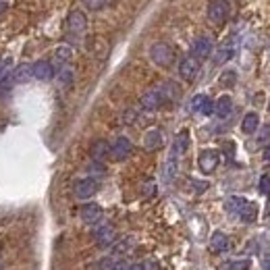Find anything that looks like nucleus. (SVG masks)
I'll return each instance as SVG.
<instances>
[{
  "label": "nucleus",
  "instance_id": "nucleus-1",
  "mask_svg": "<svg viewBox=\"0 0 270 270\" xmlns=\"http://www.w3.org/2000/svg\"><path fill=\"white\" fill-rule=\"evenodd\" d=\"M227 208L235 214H239V218L245 223H254L258 218V206L254 204V201H247L243 197H231L227 201Z\"/></svg>",
  "mask_w": 270,
  "mask_h": 270
},
{
  "label": "nucleus",
  "instance_id": "nucleus-2",
  "mask_svg": "<svg viewBox=\"0 0 270 270\" xmlns=\"http://www.w3.org/2000/svg\"><path fill=\"white\" fill-rule=\"evenodd\" d=\"M150 58L154 60L158 66H171L175 60V50L166 42H156L150 48Z\"/></svg>",
  "mask_w": 270,
  "mask_h": 270
},
{
  "label": "nucleus",
  "instance_id": "nucleus-3",
  "mask_svg": "<svg viewBox=\"0 0 270 270\" xmlns=\"http://www.w3.org/2000/svg\"><path fill=\"white\" fill-rule=\"evenodd\" d=\"M218 162H221V156H218V152L216 150H204L199 154L197 158V166H199V171L204 173V175H210L216 171V166Z\"/></svg>",
  "mask_w": 270,
  "mask_h": 270
},
{
  "label": "nucleus",
  "instance_id": "nucleus-4",
  "mask_svg": "<svg viewBox=\"0 0 270 270\" xmlns=\"http://www.w3.org/2000/svg\"><path fill=\"white\" fill-rule=\"evenodd\" d=\"M229 15V5L227 0H210L208 5V19L212 23H223Z\"/></svg>",
  "mask_w": 270,
  "mask_h": 270
},
{
  "label": "nucleus",
  "instance_id": "nucleus-5",
  "mask_svg": "<svg viewBox=\"0 0 270 270\" xmlns=\"http://www.w3.org/2000/svg\"><path fill=\"white\" fill-rule=\"evenodd\" d=\"M133 152V144L129 138H116V142L110 146V154L114 160H125L131 156Z\"/></svg>",
  "mask_w": 270,
  "mask_h": 270
},
{
  "label": "nucleus",
  "instance_id": "nucleus-6",
  "mask_svg": "<svg viewBox=\"0 0 270 270\" xmlns=\"http://www.w3.org/2000/svg\"><path fill=\"white\" fill-rule=\"evenodd\" d=\"M75 197H79V199H88V197H92L96 191H98V181L96 179H92V177H88V179H79L77 183H75Z\"/></svg>",
  "mask_w": 270,
  "mask_h": 270
},
{
  "label": "nucleus",
  "instance_id": "nucleus-7",
  "mask_svg": "<svg viewBox=\"0 0 270 270\" xmlns=\"http://www.w3.org/2000/svg\"><path fill=\"white\" fill-rule=\"evenodd\" d=\"M199 71V60L193 58V56H185L179 64V75L185 79V81H193L195 75Z\"/></svg>",
  "mask_w": 270,
  "mask_h": 270
},
{
  "label": "nucleus",
  "instance_id": "nucleus-8",
  "mask_svg": "<svg viewBox=\"0 0 270 270\" xmlns=\"http://www.w3.org/2000/svg\"><path fill=\"white\" fill-rule=\"evenodd\" d=\"M66 27H69V33L81 36V33L86 31V27H88V19H86V15H83L81 11H73V13L69 15V19H66Z\"/></svg>",
  "mask_w": 270,
  "mask_h": 270
},
{
  "label": "nucleus",
  "instance_id": "nucleus-9",
  "mask_svg": "<svg viewBox=\"0 0 270 270\" xmlns=\"http://www.w3.org/2000/svg\"><path fill=\"white\" fill-rule=\"evenodd\" d=\"M52 75H54V69L48 60H38L36 64H31V77L33 79L48 81V79H52Z\"/></svg>",
  "mask_w": 270,
  "mask_h": 270
},
{
  "label": "nucleus",
  "instance_id": "nucleus-10",
  "mask_svg": "<svg viewBox=\"0 0 270 270\" xmlns=\"http://www.w3.org/2000/svg\"><path fill=\"white\" fill-rule=\"evenodd\" d=\"M210 52H212V42H210V38H206V36L197 38V40L193 42V46H191V54H193V58H197V60L208 58Z\"/></svg>",
  "mask_w": 270,
  "mask_h": 270
},
{
  "label": "nucleus",
  "instance_id": "nucleus-11",
  "mask_svg": "<svg viewBox=\"0 0 270 270\" xmlns=\"http://www.w3.org/2000/svg\"><path fill=\"white\" fill-rule=\"evenodd\" d=\"M96 241L100 247H112L116 243V233L110 225H104L96 231Z\"/></svg>",
  "mask_w": 270,
  "mask_h": 270
},
{
  "label": "nucleus",
  "instance_id": "nucleus-12",
  "mask_svg": "<svg viewBox=\"0 0 270 270\" xmlns=\"http://www.w3.org/2000/svg\"><path fill=\"white\" fill-rule=\"evenodd\" d=\"M79 216H81L83 223L94 225V223H98L100 218H102V208H100L98 204H86V206H81Z\"/></svg>",
  "mask_w": 270,
  "mask_h": 270
},
{
  "label": "nucleus",
  "instance_id": "nucleus-13",
  "mask_svg": "<svg viewBox=\"0 0 270 270\" xmlns=\"http://www.w3.org/2000/svg\"><path fill=\"white\" fill-rule=\"evenodd\" d=\"M162 102H164V98H162L160 90H150L142 96V108H146V110H156L162 106Z\"/></svg>",
  "mask_w": 270,
  "mask_h": 270
},
{
  "label": "nucleus",
  "instance_id": "nucleus-14",
  "mask_svg": "<svg viewBox=\"0 0 270 270\" xmlns=\"http://www.w3.org/2000/svg\"><path fill=\"white\" fill-rule=\"evenodd\" d=\"M231 110H233V100H231V96H221L214 102V112H216V116L218 119H227V116L231 114Z\"/></svg>",
  "mask_w": 270,
  "mask_h": 270
},
{
  "label": "nucleus",
  "instance_id": "nucleus-15",
  "mask_svg": "<svg viewBox=\"0 0 270 270\" xmlns=\"http://www.w3.org/2000/svg\"><path fill=\"white\" fill-rule=\"evenodd\" d=\"M162 146V133L158 129H150L146 135H144V148L148 152H154Z\"/></svg>",
  "mask_w": 270,
  "mask_h": 270
},
{
  "label": "nucleus",
  "instance_id": "nucleus-16",
  "mask_svg": "<svg viewBox=\"0 0 270 270\" xmlns=\"http://www.w3.org/2000/svg\"><path fill=\"white\" fill-rule=\"evenodd\" d=\"M210 249L212 251H225V249H229V237L223 233V231H214L212 233V237H210Z\"/></svg>",
  "mask_w": 270,
  "mask_h": 270
},
{
  "label": "nucleus",
  "instance_id": "nucleus-17",
  "mask_svg": "<svg viewBox=\"0 0 270 270\" xmlns=\"http://www.w3.org/2000/svg\"><path fill=\"white\" fill-rule=\"evenodd\" d=\"M108 154H110V146H108V142L98 140V142L92 146V158H94L96 162H102Z\"/></svg>",
  "mask_w": 270,
  "mask_h": 270
},
{
  "label": "nucleus",
  "instance_id": "nucleus-18",
  "mask_svg": "<svg viewBox=\"0 0 270 270\" xmlns=\"http://www.w3.org/2000/svg\"><path fill=\"white\" fill-rule=\"evenodd\" d=\"M258 127H260V116H258L256 112H247V114L243 116V123H241L243 133L251 135V133H256V131H258Z\"/></svg>",
  "mask_w": 270,
  "mask_h": 270
},
{
  "label": "nucleus",
  "instance_id": "nucleus-19",
  "mask_svg": "<svg viewBox=\"0 0 270 270\" xmlns=\"http://www.w3.org/2000/svg\"><path fill=\"white\" fill-rule=\"evenodd\" d=\"M187 146H189V133L187 131H181L177 138H175V144H173V154L171 156H181L185 150H187Z\"/></svg>",
  "mask_w": 270,
  "mask_h": 270
},
{
  "label": "nucleus",
  "instance_id": "nucleus-20",
  "mask_svg": "<svg viewBox=\"0 0 270 270\" xmlns=\"http://www.w3.org/2000/svg\"><path fill=\"white\" fill-rule=\"evenodd\" d=\"M175 175H177V158L171 156V158L166 160L164 168H162V181H164V183H171V181L175 179Z\"/></svg>",
  "mask_w": 270,
  "mask_h": 270
},
{
  "label": "nucleus",
  "instance_id": "nucleus-21",
  "mask_svg": "<svg viewBox=\"0 0 270 270\" xmlns=\"http://www.w3.org/2000/svg\"><path fill=\"white\" fill-rule=\"evenodd\" d=\"M29 75H31V66L19 64V66H17V69L11 73V79H13V83H21V81H25Z\"/></svg>",
  "mask_w": 270,
  "mask_h": 270
},
{
  "label": "nucleus",
  "instance_id": "nucleus-22",
  "mask_svg": "<svg viewBox=\"0 0 270 270\" xmlns=\"http://www.w3.org/2000/svg\"><path fill=\"white\" fill-rule=\"evenodd\" d=\"M231 56H233V48L231 46L218 48L216 54H214V64H225L227 60H231Z\"/></svg>",
  "mask_w": 270,
  "mask_h": 270
},
{
  "label": "nucleus",
  "instance_id": "nucleus-23",
  "mask_svg": "<svg viewBox=\"0 0 270 270\" xmlns=\"http://www.w3.org/2000/svg\"><path fill=\"white\" fill-rule=\"evenodd\" d=\"M54 54H56V60H60V62L64 64V62H69V60H71V56H73V50H71L69 46H58Z\"/></svg>",
  "mask_w": 270,
  "mask_h": 270
},
{
  "label": "nucleus",
  "instance_id": "nucleus-24",
  "mask_svg": "<svg viewBox=\"0 0 270 270\" xmlns=\"http://www.w3.org/2000/svg\"><path fill=\"white\" fill-rule=\"evenodd\" d=\"M131 249H133L131 239H123V241H119V243L112 245V251H114L116 256H123V254H127V251H131Z\"/></svg>",
  "mask_w": 270,
  "mask_h": 270
},
{
  "label": "nucleus",
  "instance_id": "nucleus-25",
  "mask_svg": "<svg viewBox=\"0 0 270 270\" xmlns=\"http://www.w3.org/2000/svg\"><path fill=\"white\" fill-rule=\"evenodd\" d=\"M235 81H237V73H235L233 69H231V71H225V73L221 75V86L227 88V90L235 86Z\"/></svg>",
  "mask_w": 270,
  "mask_h": 270
},
{
  "label": "nucleus",
  "instance_id": "nucleus-26",
  "mask_svg": "<svg viewBox=\"0 0 270 270\" xmlns=\"http://www.w3.org/2000/svg\"><path fill=\"white\" fill-rule=\"evenodd\" d=\"M249 266H251L249 260H235V262L227 264L225 270H249Z\"/></svg>",
  "mask_w": 270,
  "mask_h": 270
},
{
  "label": "nucleus",
  "instance_id": "nucleus-27",
  "mask_svg": "<svg viewBox=\"0 0 270 270\" xmlns=\"http://www.w3.org/2000/svg\"><path fill=\"white\" fill-rule=\"evenodd\" d=\"M11 66H13V60L11 58H3V60H0V81L11 75Z\"/></svg>",
  "mask_w": 270,
  "mask_h": 270
},
{
  "label": "nucleus",
  "instance_id": "nucleus-28",
  "mask_svg": "<svg viewBox=\"0 0 270 270\" xmlns=\"http://www.w3.org/2000/svg\"><path fill=\"white\" fill-rule=\"evenodd\" d=\"M58 81L62 83V86H69V83L73 81V71H71V69H62V71L58 73Z\"/></svg>",
  "mask_w": 270,
  "mask_h": 270
},
{
  "label": "nucleus",
  "instance_id": "nucleus-29",
  "mask_svg": "<svg viewBox=\"0 0 270 270\" xmlns=\"http://www.w3.org/2000/svg\"><path fill=\"white\" fill-rule=\"evenodd\" d=\"M204 100H206L204 94H197V96L191 100V110H193V112H199V110H201V104H204Z\"/></svg>",
  "mask_w": 270,
  "mask_h": 270
},
{
  "label": "nucleus",
  "instance_id": "nucleus-30",
  "mask_svg": "<svg viewBox=\"0 0 270 270\" xmlns=\"http://www.w3.org/2000/svg\"><path fill=\"white\" fill-rule=\"evenodd\" d=\"M83 5H86L88 9H92V11H100L106 5V0H83Z\"/></svg>",
  "mask_w": 270,
  "mask_h": 270
},
{
  "label": "nucleus",
  "instance_id": "nucleus-31",
  "mask_svg": "<svg viewBox=\"0 0 270 270\" xmlns=\"http://www.w3.org/2000/svg\"><path fill=\"white\" fill-rule=\"evenodd\" d=\"M260 193L270 195V177H268V175L260 177Z\"/></svg>",
  "mask_w": 270,
  "mask_h": 270
},
{
  "label": "nucleus",
  "instance_id": "nucleus-32",
  "mask_svg": "<svg viewBox=\"0 0 270 270\" xmlns=\"http://www.w3.org/2000/svg\"><path fill=\"white\" fill-rule=\"evenodd\" d=\"M199 112H201V114H212V112H214V102H212L210 98L204 100V104H201V110H199Z\"/></svg>",
  "mask_w": 270,
  "mask_h": 270
},
{
  "label": "nucleus",
  "instance_id": "nucleus-33",
  "mask_svg": "<svg viewBox=\"0 0 270 270\" xmlns=\"http://www.w3.org/2000/svg\"><path fill=\"white\" fill-rule=\"evenodd\" d=\"M112 270H129V264L127 262H114V266H112Z\"/></svg>",
  "mask_w": 270,
  "mask_h": 270
},
{
  "label": "nucleus",
  "instance_id": "nucleus-34",
  "mask_svg": "<svg viewBox=\"0 0 270 270\" xmlns=\"http://www.w3.org/2000/svg\"><path fill=\"white\" fill-rule=\"evenodd\" d=\"M131 121H135V110H127L125 112V123H131Z\"/></svg>",
  "mask_w": 270,
  "mask_h": 270
},
{
  "label": "nucleus",
  "instance_id": "nucleus-35",
  "mask_svg": "<svg viewBox=\"0 0 270 270\" xmlns=\"http://www.w3.org/2000/svg\"><path fill=\"white\" fill-rule=\"evenodd\" d=\"M7 7H9V3H7V0H0V15H3V13L7 11Z\"/></svg>",
  "mask_w": 270,
  "mask_h": 270
},
{
  "label": "nucleus",
  "instance_id": "nucleus-36",
  "mask_svg": "<svg viewBox=\"0 0 270 270\" xmlns=\"http://www.w3.org/2000/svg\"><path fill=\"white\" fill-rule=\"evenodd\" d=\"M129 270H146V266L144 264H133V266H129Z\"/></svg>",
  "mask_w": 270,
  "mask_h": 270
},
{
  "label": "nucleus",
  "instance_id": "nucleus-37",
  "mask_svg": "<svg viewBox=\"0 0 270 270\" xmlns=\"http://www.w3.org/2000/svg\"><path fill=\"white\" fill-rule=\"evenodd\" d=\"M264 160H266V162H270V146L264 150Z\"/></svg>",
  "mask_w": 270,
  "mask_h": 270
},
{
  "label": "nucleus",
  "instance_id": "nucleus-38",
  "mask_svg": "<svg viewBox=\"0 0 270 270\" xmlns=\"http://www.w3.org/2000/svg\"><path fill=\"white\" fill-rule=\"evenodd\" d=\"M264 270H270V258L264 262Z\"/></svg>",
  "mask_w": 270,
  "mask_h": 270
}]
</instances>
